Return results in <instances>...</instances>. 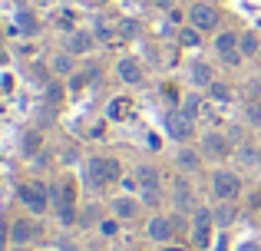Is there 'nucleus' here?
I'll return each instance as SVG.
<instances>
[{
  "label": "nucleus",
  "mask_w": 261,
  "mask_h": 251,
  "mask_svg": "<svg viewBox=\"0 0 261 251\" xmlns=\"http://www.w3.org/2000/svg\"><path fill=\"white\" fill-rule=\"evenodd\" d=\"M245 116H248V123L261 126V103H245Z\"/></svg>",
  "instance_id": "obj_28"
},
{
  "label": "nucleus",
  "mask_w": 261,
  "mask_h": 251,
  "mask_svg": "<svg viewBox=\"0 0 261 251\" xmlns=\"http://www.w3.org/2000/svg\"><path fill=\"white\" fill-rule=\"evenodd\" d=\"M99 232L106 235V238H113V235L119 232V221H116V218H106V221H99Z\"/></svg>",
  "instance_id": "obj_31"
},
{
  "label": "nucleus",
  "mask_w": 261,
  "mask_h": 251,
  "mask_svg": "<svg viewBox=\"0 0 261 251\" xmlns=\"http://www.w3.org/2000/svg\"><path fill=\"white\" fill-rule=\"evenodd\" d=\"M17 199L30 208V215H43L46 208H50V188L40 185V182H30V185L17 188Z\"/></svg>",
  "instance_id": "obj_3"
},
{
  "label": "nucleus",
  "mask_w": 261,
  "mask_h": 251,
  "mask_svg": "<svg viewBox=\"0 0 261 251\" xmlns=\"http://www.w3.org/2000/svg\"><path fill=\"white\" fill-rule=\"evenodd\" d=\"M258 57H261V50H258Z\"/></svg>",
  "instance_id": "obj_40"
},
{
  "label": "nucleus",
  "mask_w": 261,
  "mask_h": 251,
  "mask_svg": "<svg viewBox=\"0 0 261 251\" xmlns=\"http://www.w3.org/2000/svg\"><path fill=\"white\" fill-rule=\"evenodd\" d=\"M136 182H139V199H142V205H149V208L159 205V202H162V175H159V169L139 165V169H136Z\"/></svg>",
  "instance_id": "obj_2"
},
{
  "label": "nucleus",
  "mask_w": 261,
  "mask_h": 251,
  "mask_svg": "<svg viewBox=\"0 0 261 251\" xmlns=\"http://www.w3.org/2000/svg\"><path fill=\"white\" fill-rule=\"evenodd\" d=\"M212 228H215L212 208H195V218H192V241H195L198 248L212 245Z\"/></svg>",
  "instance_id": "obj_5"
},
{
  "label": "nucleus",
  "mask_w": 261,
  "mask_h": 251,
  "mask_svg": "<svg viewBox=\"0 0 261 251\" xmlns=\"http://www.w3.org/2000/svg\"><path fill=\"white\" fill-rule=\"evenodd\" d=\"M182 109L189 113L192 119H198V116H202V96H198V93H189V96H185V103H182Z\"/></svg>",
  "instance_id": "obj_24"
},
{
  "label": "nucleus",
  "mask_w": 261,
  "mask_h": 251,
  "mask_svg": "<svg viewBox=\"0 0 261 251\" xmlns=\"http://www.w3.org/2000/svg\"><path fill=\"white\" fill-rule=\"evenodd\" d=\"M238 50H242V57H258L261 40L255 37V33H242V37H238Z\"/></svg>",
  "instance_id": "obj_21"
},
{
  "label": "nucleus",
  "mask_w": 261,
  "mask_h": 251,
  "mask_svg": "<svg viewBox=\"0 0 261 251\" xmlns=\"http://www.w3.org/2000/svg\"><path fill=\"white\" fill-rule=\"evenodd\" d=\"M215 53L225 60L228 66H238L242 63V50H238V33H231V30H222L215 37Z\"/></svg>",
  "instance_id": "obj_7"
},
{
  "label": "nucleus",
  "mask_w": 261,
  "mask_h": 251,
  "mask_svg": "<svg viewBox=\"0 0 261 251\" xmlns=\"http://www.w3.org/2000/svg\"><path fill=\"white\" fill-rule=\"evenodd\" d=\"M133 33H136V23H133V20H122V26L116 30V37H119V40H129Z\"/></svg>",
  "instance_id": "obj_33"
},
{
  "label": "nucleus",
  "mask_w": 261,
  "mask_h": 251,
  "mask_svg": "<svg viewBox=\"0 0 261 251\" xmlns=\"http://www.w3.org/2000/svg\"><path fill=\"white\" fill-rule=\"evenodd\" d=\"M37 4H53V0H37Z\"/></svg>",
  "instance_id": "obj_39"
},
{
  "label": "nucleus",
  "mask_w": 261,
  "mask_h": 251,
  "mask_svg": "<svg viewBox=\"0 0 261 251\" xmlns=\"http://www.w3.org/2000/svg\"><path fill=\"white\" fill-rule=\"evenodd\" d=\"M172 202H175L178 212H189V208H195V199H192V188H189V182H185V179H175V185H172Z\"/></svg>",
  "instance_id": "obj_15"
},
{
  "label": "nucleus",
  "mask_w": 261,
  "mask_h": 251,
  "mask_svg": "<svg viewBox=\"0 0 261 251\" xmlns=\"http://www.w3.org/2000/svg\"><path fill=\"white\" fill-rule=\"evenodd\" d=\"M40 149H43V135H40V129H30L23 135V155H37Z\"/></svg>",
  "instance_id": "obj_23"
},
{
  "label": "nucleus",
  "mask_w": 261,
  "mask_h": 251,
  "mask_svg": "<svg viewBox=\"0 0 261 251\" xmlns=\"http://www.w3.org/2000/svg\"><path fill=\"white\" fill-rule=\"evenodd\" d=\"M43 235V228L37 225V221H30V218H20V221H13V228H10V238H13V245H33V241Z\"/></svg>",
  "instance_id": "obj_9"
},
{
  "label": "nucleus",
  "mask_w": 261,
  "mask_h": 251,
  "mask_svg": "<svg viewBox=\"0 0 261 251\" xmlns=\"http://www.w3.org/2000/svg\"><path fill=\"white\" fill-rule=\"evenodd\" d=\"M238 192H242V182H238L235 172H228V169H215L212 172V195L218 202H231Z\"/></svg>",
  "instance_id": "obj_4"
},
{
  "label": "nucleus",
  "mask_w": 261,
  "mask_h": 251,
  "mask_svg": "<svg viewBox=\"0 0 261 251\" xmlns=\"http://www.w3.org/2000/svg\"><path fill=\"white\" fill-rule=\"evenodd\" d=\"M13 251H27V245H17V248H13Z\"/></svg>",
  "instance_id": "obj_37"
},
{
  "label": "nucleus",
  "mask_w": 261,
  "mask_h": 251,
  "mask_svg": "<svg viewBox=\"0 0 261 251\" xmlns=\"http://www.w3.org/2000/svg\"><path fill=\"white\" fill-rule=\"evenodd\" d=\"M46 99H50V103H60V99H63V86L50 83V86H46Z\"/></svg>",
  "instance_id": "obj_32"
},
{
  "label": "nucleus",
  "mask_w": 261,
  "mask_h": 251,
  "mask_svg": "<svg viewBox=\"0 0 261 251\" xmlns=\"http://www.w3.org/2000/svg\"><path fill=\"white\" fill-rule=\"evenodd\" d=\"M20 26L23 30H37V17L33 13H20Z\"/></svg>",
  "instance_id": "obj_34"
},
{
  "label": "nucleus",
  "mask_w": 261,
  "mask_h": 251,
  "mask_svg": "<svg viewBox=\"0 0 261 251\" xmlns=\"http://www.w3.org/2000/svg\"><path fill=\"white\" fill-rule=\"evenodd\" d=\"M238 251H261V248H258V241H242Z\"/></svg>",
  "instance_id": "obj_35"
},
{
  "label": "nucleus",
  "mask_w": 261,
  "mask_h": 251,
  "mask_svg": "<svg viewBox=\"0 0 261 251\" xmlns=\"http://www.w3.org/2000/svg\"><path fill=\"white\" fill-rule=\"evenodd\" d=\"M162 251H182V248H162Z\"/></svg>",
  "instance_id": "obj_38"
},
{
  "label": "nucleus",
  "mask_w": 261,
  "mask_h": 251,
  "mask_svg": "<svg viewBox=\"0 0 261 251\" xmlns=\"http://www.w3.org/2000/svg\"><path fill=\"white\" fill-rule=\"evenodd\" d=\"M178 169H182V172H198V169H202V152L182 149V152H178Z\"/></svg>",
  "instance_id": "obj_19"
},
{
  "label": "nucleus",
  "mask_w": 261,
  "mask_h": 251,
  "mask_svg": "<svg viewBox=\"0 0 261 251\" xmlns=\"http://www.w3.org/2000/svg\"><path fill=\"white\" fill-rule=\"evenodd\" d=\"M198 33H202V30H195V26H182V30H178V43H182V46H198V43H202Z\"/></svg>",
  "instance_id": "obj_25"
},
{
  "label": "nucleus",
  "mask_w": 261,
  "mask_h": 251,
  "mask_svg": "<svg viewBox=\"0 0 261 251\" xmlns=\"http://www.w3.org/2000/svg\"><path fill=\"white\" fill-rule=\"evenodd\" d=\"M116 73H119V79H122V83H129V86H139L142 83V66L136 63L133 57H122L119 66H116Z\"/></svg>",
  "instance_id": "obj_13"
},
{
  "label": "nucleus",
  "mask_w": 261,
  "mask_h": 251,
  "mask_svg": "<svg viewBox=\"0 0 261 251\" xmlns=\"http://www.w3.org/2000/svg\"><path fill=\"white\" fill-rule=\"evenodd\" d=\"M189 76L195 86H212L215 83V76H212V66L202 63V60H195V63H189Z\"/></svg>",
  "instance_id": "obj_17"
},
{
  "label": "nucleus",
  "mask_w": 261,
  "mask_h": 251,
  "mask_svg": "<svg viewBox=\"0 0 261 251\" xmlns=\"http://www.w3.org/2000/svg\"><path fill=\"white\" fill-rule=\"evenodd\" d=\"M159 7H166V10H172V0H155Z\"/></svg>",
  "instance_id": "obj_36"
},
{
  "label": "nucleus",
  "mask_w": 261,
  "mask_h": 251,
  "mask_svg": "<svg viewBox=\"0 0 261 251\" xmlns=\"http://www.w3.org/2000/svg\"><path fill=\"white\" fill-rule=\"evenodd\" d=\"M212 218H215V228H228L231 221H235V208H231V202H218L215 208H212Z\"/></svg>",
  "instance_id": "obj_18"
},
{
  "label": "nucleus",
  "mask_w": 261,
  "mask_h": 251,
  "mask_svg": "<svg viewBox=\"0 0 261 251\" xmlns=\"http://www.w3.org/2000/svg\"><path fill=\"white\" fill-rule=\"evenodd\" d=\"M89 79H93V73H73L70 76V90H83Z\"/></svg>",
  "instance_id": "obj_29"
},
{
  "label": "nucleus",
  "mask_w": 261,
  "mask_h": 251,
  "mask_svg": "<svg viewBox=\"0 0 261 251\" xmlns=\"http://www.w3.org/2000/svg\"><path fill=\"white\" fill-rule=\"evenodd\" d=\"M208 93H212V99H231V90H228V86H222V83H212Z\"/></svg>",
  "instance_id": "obj_30"
},
{
  "label": "nucleus",
  "mask_w": 261,
  "mask_h": 251,
  "mask_svg": "<svg viewBox=\"0 0 261 251\" xmlns=\"http://www.w3.org/2000/svg\"><path fill=\"white\" fill-rule=\"evenodd\" d=\"M166 132L172 135L175 142H189L192 139V116L185 109H172V113H166Z\"/></svg>",
  "instance_id": "obj_6"
},
{
  "label": "nucleus",
  "mask_w": 261,
  "mask_h": 251,
  "mask_svg": "<svg viewBox=\"0 0 261 251\" xmlns=\"http://www.w3.org/2000/svg\"><path fill=\"white\" fill-rule=\"evenodd\" d=\"M133 113H136V103L129 96H116V99H109V106H106V116L113 119V123H126Z\"/></svg>",
  "instance_id": "obj_12"
},
{
  "label": "nucleus",
  "mask_w": 261,
  "mask_h": 251,
  "mask_svg": "<svg viewBox=\"0 0 261 251\" xmlns=\"http://www.w3.org/2000/svg\"><path fill=\"white\" fill-rule=\"evenodd\" d=\"M189 23L195 26V30H202V33L215 30V23H218V13H215V7H208V4H195V7L189 10Z\"/></svg>",
  "instance_id": "obj_8"
},
{
  "label": "nucleus",
  "mask_w": 261,
  "mask_h": 251,
  "mask_svg": "<svg viewBox=\"0 0 261 251\" xmlns=\"http://www.w3.org/2000/svg\"><path fill=\"white\" fill-rule=\"evenodd\" d=\"M113 212H116V218L133 221L136 215H139V202H136L133 195H116V199H113Z\"/></svg>",
  "instance_id": "obj_14"
},
{
  "label": "nucleus",
  "mask_w": 261,
  "mask_h": 251,
  "mask_svg": "<svg viewBox=\"0 0 261 251\" xmlns=\"http://www.w3.org/2000/svg\"><path fill=\"white\" fill-rule=\"evenodd\" d=\"M93 37H96V40H113V37H116V30L106 23V20H96V26H93Z\"/></svg>",
  "instance_id": "obj_26"
},
{
  "label": "nucleus",
  "mask_w": 261,
  "mask_h": 251,
  "mask_svg": "<svg viewBox=\"0 0 261 251\" xmlns=\"http://www.w3.org/2000/svg\"><path fill=\"white\" fill-rule=\"evenodd\" d=\"M93 221H99V208H96V205H86L83 208V212H80V225H93Z\"/></svg>",
  "instance_id": "obj_27"
},
{
  "label": "nucleus",
  "mask_w": 261,
  "mask_h": 251,
  "mask_svg": "<svg viewBox=\"0 0 261 251\" xmlns=\"http://www.w3.org/2000/svg\"><path fill=\"white\" fill-rule=\"evenodd\" d=\"M93 33H86V30H70L63 37V50L66 53H73V57H80V53H89L93 50Z\"/></svg>",
  "instance_id": "obj_10"
},
{
  "label": "nucleus",
  "mask_w": 261,
  "mask_h": 251,
  "mask_svg": "<svg viewBox=\"0 0 261 251\" xmlns=\"http://www.w3.org/2000/svg\"><path fill=\"white\" fill-rule=\"evenodd\" d=\"M83 179L93 188H102V185H109V182L122 179V165H119V159H113V155H93V159L86 162Z\"/></svg>",
  "instance_id": "obj_1"
},
{
  "label": "nucleus",
  "mask_w": 261,
  "mask_h": 251,
  "mask_svg": "<svg viewBox=\"0 0 261 251\" xmlns=\"http://www.w3.org/2000/svg\"><path fill=\"white\" fill-rule=\"evenodd\" d=\"M57 218H60V225H63V228L76 225V221H80V215H76V205H70V202L57 205Z\"/></svg>",
  "instance_id": "obj_22"
},
{
  "label": "nucleus",
  "mask_w": 261,
  "mask_h": 251,
  "mask_svg": "<svg viewBox=\"0 0 261 251\" xmlns=\"http://www.w3.org/2000/svg\"><path fill=\"white\" fill-rule=\"evenodd\" d=\"M231 149H228V139L222 132H205L202 135V155H212V159H225Z\"/></svg>",
  "instance_id": "obj_11"
},
{
  "label": "nucleus",
  "mask_w": 261,
  "mask_h": 251,
  "mask_svg": "<svg viewBox=\"0 0 261 251\" xmlns=\"http://www.w3.org/2000/svg\"><path fill=\"white\" fill-rule=\"evenodd\" d=\"M146 232H149V238H152V241H169V238H172V232H175V225L169 218H162V215H155V218L149 221Z\"/></svg>",
  "instance_id": "obj_16"
},
{
  "label": "nucleus",
  "mask_w": 261,
  "mask_h": 251,
  "mask_svg": "<svg viewBox=\"0 0 261 251\" xmlns=\"http://www.w3.org/2000/svg\"><path fill=\"white\" fill-rule=\"evenodd\" d=\"M50 70L57 73V76H73V53H57V57L50 60Z\"/></svg>",
  "instance_id": "obj_20"
}]
</instances>
